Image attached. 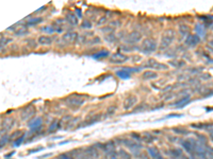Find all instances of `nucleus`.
I'll return each instance as SVG.
<instances>
[{"label": "nucleus", "mask_w": 213, "mask_h": 159, "mask_svg": "<svg viewBox=\"0 0 213 159\" xmlns=\"http://www.w3.org/2000/svg\"><path fill=\"white\" fill-rule=\"evenodd\" d=\"M142 139H143L144 141H146V142H147V143H152V142H154V140H157L158 138H157V137L152 136V135L145 134V136L142 137Z\"/></svg>", "instance_id": "35"}, {"label": "nucleus", "mask_w": 213, "mask_h": 159, "mask_svg": "<svg viewBox=\"0 0 213 159\" xmlns=\"http://www.w3.org/2000/svg\"><path fill=\"white\" fill-rule=\"evenodd\" d=\"M209 131V137H210V139L213 141V129H210V131Z\"/></svg>", "instance_id": "52"}, {"label": "nucleus", "mask_w": 213, "mask_h": 159, "mask_svg": "<svg viewBox=\"0 0 213 159\" xmlns=\"http://www.w3.org/2000/svg\"><path fill=\"white\" fill-rule=\"evenodd\" d=\"M106 20H108V17L106 16H102V17H100L99 18V20L97 21V27L98 25H104V23H106Z\"/></svg>", "instance_id": "44"}, {"label": "nucleus", "mask_w": 213, "mask_h": 159, "mask_svg": "<svg viewBox=\"0 0 213 159\" xmlns=\"http://www.w3.org/2000/svg\"><path fill=\"white\" fill-rule=\"evenodd\" d=\"M130 136L132 137V139H134L135 141H141V140H143L142 139V136H141L140 134H137V133H131V135Z\"/></svg>", "instance_id": "43"}, {"label": "nucleus", "mask_w": 213, "mask_h": 159, "mask_svg": "<svg viewBox=\"0 0 213 159\" xmlns=\"http://www.w3.org/2000/svg\"><path fill=\"white\" fill-rule=\"evenodd\" d=\"M159 76H158V73L156 71H152V70H146L144 71L143 74H142V78L143 80H146V81H148V80H154V78H158Z\"/></svg>", "instance_id": "23"}, {"label": "nucleus", "mask_w": 213, "mask_h": 159, "mask_svg": "<svg viewBox=\"0 0 213 159\" xmlns=\"http://www.w3.org/2000/svg\"><path fill=\"white\" fill-rule=\"evenodd\" d=\"M66 21H67L70 25H78V18H77L76 15L73 14V13H68V14H66Z\"/></svg>", "instance_id": "24"}, {"label": "nucleus", "mask_w": 213, "mask_h": 159, "mask_svg": "<svg viewBox=\"0 0 213 159\" xmlns=\"http://www.w3.org/2000/svg\"><path fill=\"white\" fill-rule=\"evenodd\" d=\"M118 141L121 142L122 145L126 146L127 148H129L133 157L141 156V154L142 153L140 152V150L142 148V145H141L139 142H137V141H134V140H132V139H121V140H118Z\"/></svg>", "instance_id": "1"}, {"label": "nucleus", "mask_w": 213, "mask_h": 159, "mask_svg": "<svg viewBox=\"0 0 213 159\" xmlns=\"http://www.w3.org/2000/svg\"><path fill=\"white\" fill-rule=\"evenodd\" d=\"M65 104L70 109H78L84 104V98L79 95H71L65 99Z\"/></svg>", "instance_id": "5"}, {"label": "nucleus", "mask_w": 213, "mask_h": 159, "mask_svg": "<svg viewBox=\"0 0 213 159\" xmlns=\"http://www.w3.org/2000/svg\"><path fill=\"white\" fill-rule=\"evenodd\" d=\"M145 67L150 68V69H154V70H166L168 69V67L165 64H162V63H159L158 61H156L154 59H149L146 63Z\"/></svg>", "instance_id": "14"}, {"label": "nucleus", "mask_w": 213, "mask_h": 159, "mask_svg": "<svg viewBox=\"0 0 213 159\" xmlns=\"http://www.w3.org/2000/svg\"><path fill=\"white\" fill-rule=\"evenodd\" d=\"M60 127V122L58 120H53L51 122V124L49 125L48 127V133H53V131H56V129Z\"/></svg>", "instance_id": "33"}, {"label": "nucleus", "mask_w": 213, "mask_h": 159, "mask_svg": "<svg viewBox=\"0 0 213 159\" xmlns=\"http://www.w3.org/2000/svg\"><path fill=\"white\" fill-rule=\"evenodd\" d=\"M95 146L97 148H100L102 151L104 152V154H108V153H111V152L115 151V142L112 141V140H110L108 142L106 143H96Z\"/></svg>", "instance_id": "16"}, {"label": "nucleus", "mask_w": 213, "mask_h": 159, "mask_svg": "<svg viewBox=\"0 0 213 159\" xmlns=\"http://www.w3.org/2000/svg\"><path fill=\"white\" fill-rule=\"evenodd\" d=\"M99 42H100V38L95 36L93 39H91V40L87 42V45H96V44H99Z\"/></svg>", "instance_id": "41"}, {"label": "nucleus", "mask_w": 213, "mask_h": 159, "mask_svg": "<svg viewBox=\"0 0 213 159\" xmlns=\"http://www.w3.org/2000/svg\"><path fill=\"white\" fill-rule=\"evenodd\" d=\"M139 158H141V159H149V155L148 154H141V156L139 157Z\"/></svg>", "instance_id": "49"}, {"label": "nucleus", "mask_w": 213, "mask_h": 159, "mask_svg": "<svg viewBox=\"0 0 213 159\" xmlns=\"http://www.w3.org/2000/svg\"><path fill=\"white\" fill-rule=\"evenodd\" d=\"M51 156V154H47V155H44V156H39V158H45V157H49Z\"/></svg>", "instance_id": "54"}, {"label": "nucleus", "mask_w": 213, "mask_h": 159, "mask_svg": "<svg viewBox=\"0 0 213 159\" xmlns=\"http://www.w3.org/2000/svg\"><path fill=\"white\" fill-rule=\"evenodd\" d=\"M110 25H111V27H113V25H121V23H119L118 20H115V21L110 23Z\"/></svg>", "instance_id": "50"}, {"label": "nucleus", "mask_w": 213, "mask_h": 159, "mask_svg": "<svg viewBox=\"0 0 213 159\" xmlns=\"http://www.w3.org/2000/svg\"><path fill=\"white\" fill-rule=\"evenodd\" d=\"M43 18L42 17H35V18H30V19L27 21L26 23V27H34V25H39L43 21Z\"/></svg>", "instance_id": "26"}, {"label": "nucleus", "mask_w": 213, "mask_h": 159, "mask_svg": "<svg viewBox=\"0 0 213 159\" xmlns=\"http://www.w3.org/2000/svg\"><path fill=\"white\" fill-rule=\"evenodd\" d=\"M139 71H141V68L125 67V68H122V69L117 70V71L115 72V74H116L119 78H122V80H128V78H130V76H131V73L139 72Z\"/></svg>", "instance_id": "7"}, {"label": "nucleus", "mask_w": 213, "mask_h": 159, "mask_svg": "<svg viewBox=\"0 0 213 159\" xmlns=\"http://www.w3.org/2000/svg\"><path fill=\"white\" fill-rule=\"evenodd\" d=\"M199 19H202L204 21V25H206V28H209L211 25L213 23V17L212 16H200Z\"/></svg>", "instance_id": "30"}, {"label": "nucleus", "mask_w": 213, "mask_h": 159, "mask_svg": "<svg viewBox=\"0 0 213 159\" xmlns=\"http://www.w3.org/2000/svg\"><path fill=\"white\" fill-rule=\"evenodd\" d=\"M115 110H116V106H111V107H109V108L106 109V114L111 116V114H114Z\"/></svg>", "instance_id": "46"}, {"label": "nucleus", "mask_w": 213, "mask_h": 159, "mask_svg": "<svg viewBox=\"0 0 213 159\" xmlns=\"http://www.w3.org/2000/svg\"><path fill=\"white\" fill-rule=\"evenodd\" d=\"M137 101H139V99H137V95H128V97L124 100V103H123L124 109H125V110H129V109H131L132 107H134V106L137 104Z\"/></svg>", "instance_id": "13"}, {"label": "nucleus", "mask_w": 213, "mask_h": 159, "mask_svg": "<svg viewBox=\"0 0 213 159\" xmlns=\"http://www.w3.org/2000/svg\"><path fill=\"white\" fill-rule=\"evenodd\" d=\"M117 154H118V158L119 159H132L131 154H130L129 152H127L126 150H124V148H119Z\"/></svg>", "instance_id": "28"}, {"label": "nucleus", "mask_w": 213, "mask_h": 159, "mask_svg": "<svg viewBox=\"0 0 213 159\" xmlns=\"http://www.w3.org/2000/svg\"><path fill=\"white\" fill-rule=\"evenodd\" d=\"M9 139H10V137H8L6 134L1 136V148H3V146L6 144V142H8Z\"/></svg>", "instance_id": "42"}, {"label": "nucleus", "mask_w": 213, "mask_h": 159, "mask_svg": "<svg viewBox=\"0 0 213 159\" xmlns=\"http://www.w3.org/2000/svg\"><path fill=\"white\" fill-rule=\"evenodd\" d=\"M190 98H191L190 95H185L184 97H182L180 100L176 101L174 106H176L178 108H182V107H184L185 105H188V104L190 103Z\"/></svg>", "instance_id": "22"}, {"label": "nucleus", "mask_w": 213, "mask_h": 159, "mask_svg": "<svg viewBox=\"0 0 213 159\" xmlns=\"http://www.w3.org/2000/svg\"><path fill=\"white\" fill-rule=\"evenodd\" d=\"M76 13L78 14V17H80V18H81V17H82V12L80 11V8H76Z\"/></svg>", "instance_id": "51"}, {"label": "nucleus", "mask_w": 213, "mask_h": 159, "mask_svg": "<svg viewBox=\"0 0 213 159\" xmlns=\"http://www.w3.org/2000/svg\"><path fill=\"white\" fill-rule=\"evenodd\" d=\"M180 144L189 155H191L192 157H195V151H196L197 144H198V140L194 139V138H189V139L182 140L180 142Z\"/></svg>", "instance_id": "4"}, {"label": "nucleus", "mask_w": 213, "mask_h": 159, "mask_svg": "<svg viewBox=\"0 0 213 159\" xmlns=\"http://www.w3.org/2000/svg\"><path fill=\"white\" fill-rule=\"evenodd\" d=\"M147 153H148L149 157H152V159H164L162 156V154L160 153V151L156 146H149V148H147Z\"/></svg>", "instance_id": "19"}, {"label": "nucleus", "mask_w": 213, "mask_h": 159, "mask_svg": "<svg viewBox=\"0 0 213 159\" xmlns=\"http://www.w3.org/2000/svg\"><path fill=\"white\" fill-rule=\"evenodd\" d=\"M169 64L173 65L174 67H179V66H181V65H184V61H181V63H179L178 61H169Z\"/></svg>", "instance_id": "47"}, {"label": "nucleus", "mask_w": 213, "mask_h": 159, "mask_svg": "<svg viewBox=\"0 0 213 159\" xmlns=\"http://www.w3.org/2000/svg\"><path fill=\"white\" fill-rule=\"evenodd\" d=\"M14 34L16 36H24V35H27V34H28V29H27V27H19L17 30H15Z\"/></svg>", "instance_id": "32"}, {"label": "nucleus", "mask_w": 213, "mask_h": 159, "mask_svg": "<svg viewBox=\"0 0 213 159\" xmlns=\"http://www.w3.org/2000/svg\"><path fill=\"white\" fill-rule=\"evenodd\" d=\"M178 31H179V33L181 34L182 36H185V35H188L189 32H190V27L187 25H179Z\"/></svg>", "instance_id": "31"}, {"label": "nucleus", "mask_w": 213, "mask_h": 159, "mask_svg": "<svg viewBox=\"0 0 213 159\" xmlns=\"http://www.w3.org/2000/svg\"><path fill=\"white\" fill-rule=\"evenodd\" d=\"M15 123H16V121L12 117H6L2 119V121H1V134L3 135V133L6 134V133L11 131L15 126Z\"/></svg>", "instance_id": "9"}, {"label": "nucleus", "mask_w": 213, "mask_h": 159, "mask_svg": "<svg viewBox=\"0 0 213 159\" xmlns=\"http://www.w3.org/2000/svg\"><path fill=\"white\" fill-rule=\"evenodd\" d=\"M77 39H78V34L76 32H66L61 36L60 42L64 46H69L76 42Z\"/></svg>", "instance_id": "8"}, {"label": "nucleus", "mask_w": 213, "mask_h": 159, "mask_svg": "<svg viewBox=\"0 0 213 159\" xmlns=\"http://www.w3.org/2000/svg\"><path fill=\"white\" fill-rule=\"evenodd\" d=\"M128 59H129V57L121 52L114 53V54H112L111 57H110V61H111L112 64H116V65L124 64V63L128 61Z\"/></svg>", "instance_id": "12"}, {"label": "nucleus", "mask_w": 213, "mask_h": 159, "mask_svg": "<svg viewBox=\"0 0 213 159\" xmlns=\"http://www.w3.org/2000/svg\"><path fill=\"white\" fill-rule=\"evenodd\" d=\"M172 159H173V158H172Z\"/></svg>", "instance_id": "55"}, {"label": "nucleus", "mask_w": 213, "mask_h": 159, "mask_svg": "<svg viewBox=\"0 0 213 159\" xmlns=\"http://www.w3.org/2000/svg\"><path fill=\"white\" fill-rule=\"evenodd\" d=\"M53 42V38L49 35H41L37 38L36 42L39 46H50Z\"/></svg>", "instance_id": "20"}, {"label": "nucleus", "mask_w": 213, "mask_h": 159, "mask_svg": "<svg viewBox=\"0 0 213 159\" xmlns=\"http://www.w3.org/2000/svg\"><path fill=\"white\" fill-rule=\"evenodd\" d=\"M81 28L83 29H91L92 28V23L90 20H84L83 23H81Z\"/></svg>", "instance_id": "40"}, {"label": "nucleus", "mask_w": 213, "mask_h": 159, "mask_svg": "<svg viewBox=\"0 0 213 159\" xmlns=\"http://www.w3.org/2000/svg\"><path fill=\"white\" fill-rule=\"evenodd\" d=\"M43 150H44V148H43V146H41V148H33V150H30V151H29V154L36 153V152L43 151Z\"/></svg>", "instance_id": "48"}, {"label": "nucleus", "mask_w": 213, "mask_h": 159, "mask_svg": "<svg viewBox=\"0 0 213 159\" xmlns=\"http://www.w3.org/2000/svg\"><path fill=\"white\" fill-rule=\"evenodd\" d=\"M23 135H24V133L21 131H15L14 133H13V134L10 136V139L13 140V141H15V140L18 139V138H19V137H21Z\"/></svg>", "instance_id": "36"}, {"label": "nucleus", "mask_w": 213, "mask_h": 159, "mask_svg": "<svg viewBox=\"0 0 213 159\" xmlns=\"http://www.w3.org/2000/svg\"><path fill=\"white\" fill-rule=\"evenodd\" d=\"M110 55V52L108 50H101L99 52L93 54L92 57L95 59H104V57H108Z\"/></svg>", "instance_id": "25"}, {"label": "nucleus", "mask_w": 213, "mask_h": 159, "mask_svg": "<svg viewBox=\"0 0 213 159\" xmlns=\"http://www.w3.org/2000/svg\"><path fill=\"white\" fill-rule=\"evenodd\" d=\"M46 8V6H42V8H39V10H37V11H35V13H41V12H43L44 11V10H45Z\"/></svg>", "instance_id": "53"}, {"label": "nucleus", "mask_w": 213, "mask_h": 159, "mask_svg": "<svg viewBox=\"0 0 213 159\" xmlns=\"http://www.w3.org/2000/svg\"><path fill=\"white\" fill-rule=\"evenodd\" d=\"M36 114V108L34 107L32 104H29V105L25 106L23 109H21V112H20V119L23 121H30L33 119V117Z\"/></svg>", "instance_id": "6"}, {"label": "nucleus", "mask_w": 213, "mask_h": 159, "mask_svg": "<svg viewBox=\"0 0 213 159\" xmlns=\"http://www.w3.org/2000/svg\"><path fill=\"white\" fill-rule=\"evenodd\" d=\"M104 39H106V42L112 44V42L115 40V36L113 35V34H106V36H104Z\"/></svg>", "instance_id": "39"}, {"label": "nucleus", "mask_w": 213, "mask_h": 159, "mask_svg": "<svg viewBox=\"0 0 213 159\" xmlns=\"http://www.w3.org/2000/svg\"><path fill=\"white\" fill-rule=\"evenodd\" d=\"M167 153L173 159H180L181 157L183 156V155H184L183 151L181 150V148H169V150L167 151Z\"/></svg>", "instance_id": "18"}, {"label": "nucleus", "mask_w": 213, "mask_h": 159, "mask_svg": "<svg viewBox=\"0 0 213 159\" xmlns=\"http://www.w3.org/2000/svg\"><path fill=\"white\" fill-rule=\"evenodd\" d=\"M25 138H26V135L24 134L21 137H19L18 139H16L15 141H13V146H15V148H17V146H19L21 143L24 142V140H25Z\"/></svg>", "instance_id": "37"}, {"label": "nucleus", "mask_w": 213, "mask_h": 159, "mask_svg": "<svg viewBox=\"0 0 213 159\" xmlns=\"http://www.w3.org/2000/svg\"><path fill=\"white\" fill-rule=\"evenodd\" d=\"M58 159H75L71 155H69V154H61L59 157H58Z\"/></svg>", "instance_id": "45"}, {"label": "nucleus", "mask_w": 213, "mask_h": 159, "mask_svg": "<svg viewBox=\"0 0 213 159\" xmlns=\"http://www.w3.org/2000/svg\"><path fill=\"white\" fill-rule=\"evenodd\" d=\"M199 42H200V37L197 34H190L184 40V44L190 48H195Z\"/></svg>", "instance_id": "17"}, {"label": "nucleus", "mask_w": 213, "mask_h": 159, "mask_svg": "<svg viewBox=\"0 0 213 159\" xmlns=\"http://www.w3.org/2000/svg\"><path fill=\"white\" fill-rule=\"evenodd\" d=\"M176 36V32L174 29H166L163 32L162 36H161V42H160V47L161 48H168L173 44Z\"/></svg>", "instance_id": "2"}, {"label": "nucleus", "mask_w": 213, "mask_h": 159, "mask_svg": "<svg viewBox=\"0 0 213 159\" xmlns=\"http://www.w3.org/2000/svg\"><path fill=\"white\" fill-rule=\"evenodd\" d=\"M84 152V154L86 155V157L89 159H98L100 157L98 148H96L95 145H91V146H86V148H82Z\"/></svg>", "instance_id": "11"}, {"label": "nucleus", "mask_w": 213, "mask_h": 159, "mask_svg": "<svg viewBox=\"0 0 213 159\" xmlns=\"http://www.w3.org/2000/svg\"><path fill=\"white\" fill-rule=\"evenodd\" d=\"M100 118H101V114H95V116L91 117L90 119H87V120L84 121V122L82 123V124H80L78 127H85V126L93 125V124L97 123L98 121H100Z\"/></svg>", "instance_id": "21"}, {"label": "nucleus", "mask_w": 213, "mask_h": 159, "mask_svg": "<svg viewBox=\"0 0 213 159\" xmlns=\"http://www.w3.org/2000/svg\"><path fill=\"white\" fill-rule=\"evenodd\" d=\"M42 31H44V32H46V33L48 34H51L53 33V32H56V29L53 28V27H51V25H47V27H43Z\"/></svg>", "instance_id": "38"}, {"label": "nucleus", "mask_w": 213, "mask_h": 159, "mask_svg": "<svg viewBox=\"0 0 213 159\" xmlns=\"http://www.w3.org/2000/svg\"><path fill=\"white\" fill-rule=\"evenodd\" d=\"M28 126L30 129V131L32 134H35V133H39L41 129H42L43 126V119L41 117L37 118H33L32 120L29 121Z\"/></svg>", "instance_id": "10"}, {"label": "nucleus", "mask_w": 213, "mask_h": 159, "mask_svg": "<svg viewBox=\"0 0 213 159\" xmlns=\"http://www.w3.org/2000/svg\"><path fill=\"white\" fill-rule=\"evenodd\" d=\"M146 108H148V105H147L146 103H141L140 105H137V107H134L133 112L137 114V112H145Z\"/></svg>", "instance_id": "34"}, {"label": "nucleus", "mask_w": 213, "mask_h": 159, "mask_svg": "<svg viewBox=\"0 0 213 159\" xmlns=\"http://www.w3.org/2000/svg\"><path fill=\"white\" fill-rule=\"evenodd\" d=\"M157 49V42L154 38H146L141 44L139 50L144 54H152Z\"/></svg>", "instance_id": "3"}, {"label": "nucleus", "mask_w": 213, "mask_h": 159, "mask_svg": "<svg viewBox=\"0 0 213 159\" xmlns=\"http://www.w3.org/2000/svg\"><path fill=\"white\" fill-rule=\"evenodd\" d=\"M195 31L199 37H202L206 34V25L204 23H197L195 27Z\"/></svg>", "instance_id": "27"}, {"label": "nucleus", "mask_w": 213, "mask_h": 159, "mask_svg": "<svg viewBox=\"0 0 213 159\" xmlns=\"http://www.w3.org/2000/svg\"><path fill=\"white\" fill-rule=\"evenodd\" d=\"M142 39V34L137 31H133L130 34H128L125 38V42L128 44V45H134L137 42H139Z\"/></svg>", "instance_id": "15"}, {"label": "nucleus", "mask_w": 213, "mask_h": 159, "mask_svg": "<svg viewBox=\"0 0 213 159\" xmlns=\"http://www.w3.org/2000/svg\"><path fill=\"white\" fill-rule=\"evenodd\" d=\"M172 131H174L175 134L183 135V136H187V135L190 134V131L184 129V127H174V129H172Z\"/></svg>", "instance_id": "29"}]
</instances>
